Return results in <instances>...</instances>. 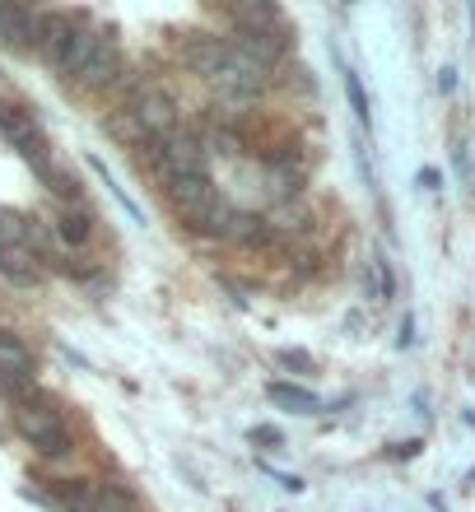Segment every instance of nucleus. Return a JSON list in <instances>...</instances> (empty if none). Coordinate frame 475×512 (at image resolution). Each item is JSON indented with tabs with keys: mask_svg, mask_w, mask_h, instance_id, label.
I'll list each match as a JSON object with an SVG mask.
<instances>
[{
	"mask_svg": "<svg viewBox=\"0 0 475 512\" xmlns=\"http://www.w3.org/2000/svg\"><path fill=\"white\" fill-rule=\"evenodd\" d=\"M28 238V224L14 210H0V243H24Z\"/></svg>",
	"mask_w": 475,
	"mask_h": 512,
	"instance_id": "nucleus-19",
	"label": "nucleus"
},
{
	"mask_svg": "<svg viewBox=\"0 0 475 512\" xmlns=\"http://www.w3.org/2000/svg\"><path fill=\"white\" fill-rule=\"evenodd\" d=\"M52 229H56V238H61L66 247H89V238H94V215L84 210V201H70V205L56 210Z\"/></svg>",
	"mask_w": 475,
	"mask_h": 512,
	"instance_id": "nucleus-12",
	"label": "nucleus"
},
{
	"mask_svg": "<svg viewBox=\"0 0 475 512\" xmlns=\"http://www.w3.org/2000/svg\"><path fill=\"white\" fill-rule=\"evenodd\" d=\"M266 396H271L275 405H285V410H294V415H322L326 401L317 396L313 387H299V382H266Z\"/></svg>",
	"mask_w": 475,
	"mask_h": 512,
	"instance_id": "nucleus-13",
	"label": "nucleus"
},
{
	"mask_svg": "<svg viewBox=\"0 0 475 512\" xmlns=\"http://www.w3.org/2000/svg\"><path fill=\"white\" fill-rule=\"evenodd\" d=\"M0 373L24 378V382H38V359H33V350H28L14 331H0Z\"/></svg>",
	"mask_w": 475,
	"mask_h": 512,
	"instance_id": "nucleus-14",
	"label": "nucleus"
},
{
	"mask_svg": "<svg viewBox=\"0 0 475 512\" xmlns=\"http://www.w3.org/2000/svg\"><path fill=\"white\" fill-rule=\"evenodd\" d=\"M462 419H466V424H471V429H475V410H466V415H462Z\"/></svg>",
	"mask_w": 475,
	"mask_h": 512,
	"instance_id": "nucleus-26",
	"label": "nucleus"
},
{
	"mask_svg": "<svg viewBox=\"0 0 475 512\" xmlns=\"http://www.w3.org/2000/svg\"><path fill=\"white\" fill-rule=\"evenodd\" d=\"M280 359H285L289 368H313V359H308V354H294V350H285Z\"/></svg>",
	"mask_w": 475,
	"mask_h": 512,
	"instance_id": "nucleus-24",
	"label": "nucleus"
},
{
	"mask_svg": "<svg viewBox=\"0 0 475 512\" xmlns=\"http://www.w3.org/2000/svg\"><path fill=\"white\" fill-rule=\"evenodd\" d=\"M420 438H410V443H401V447H396V452H392V457H401V461H406V457H415V452H420Z\"/></svg>",
	"mask_w": 475,
	"mask_h": 512,
	"instance_id": "nucleus-25",
	"label": "nucleus"
},
{
	"mask_svg": "<svg viewBox=\"0 0 475 512\" xmlns=\"http://www.w3.org/2000/svg\"><path fill=\"white\" fill-rule=\"evenodd\" d=\"M117 70H122V52H117V38H112V33H103V42H98L94 61L80 70V80H75V84L94 94V89H108V84L117 80Z\"/></svg>",
	"mask_w": 475,
	"mask_h": 512,
	"instance_id": "nucleus-11",
	"label": "nucleus"
},
{
	"mask_svg": "<svg viewBox=\"0 0 475 512\" xmlns=\"http://www.w3.org/2000/svg\"><path fill=\"white\" fill-rule=\"evenodd\" d=\"M98 42H103V33H98V28H80V24H75V33H70V42H66V52H61V61H56L52 70L61 75V80H80V70L94 61Z\"/></svg>",
	"mask_w": 475,
	"mask_h": 512,
	"instance_id": "nucleus-9",
	"label": "nucleus"
},
{
	"mask_svg": "<svg viewBox=\"0 0 475 512\" xmlns=\"http://www.w3.org/2000/svg\"><path fill=\"white\" fill-rule=\"evenodd\" d=\"M471 480H475V471H471Z\"/></svg>",
	"mask_w": 475,
	"mask_h": 512,
	"instance_id": "nucleus-28",
	"label": "nucleus"
},
{
	"mask_svg": "<svg viewBox=\"0 0 475 512\" xmlns=\"http://www.w3.org/2000/svg\"><path fill=\"white\" fill-rule=\"evenodd\" d=\"M182 61H187L205 84H215V75L224 70V38H210V33H191L187 47H182Z\"/></svg>",
	"mask_w": 475,
	"mask_h": 512,
	"instance_id": "nucleus-8",
	"label": "nucleus"
},
{
	"mask_svg": "<svg viewBox=\"0 0 475 512\" xmlns=\"http://www.w3.org/2000/svg\"><path fill=\"white\" fill-rule=\"evenodd\" d=\"M168 201H173V210L182 219H187L196 233H210V238H224V229H229V201L219 196L215 187V177L205 173V177H177V182H168Z\"/></svg>",
	"mask_w": 475,
	"mask_h": 512,
	"instance_id": "nucleus-2",
	"label": "nucleus"
},
{
	"mask_svg": "<svg viewBox=\"0 0 475 512\" xmlns=\"http://www.w3.org/2000/svg\"><path fill=\"white\" fill-rule=\"evenodd\" d=\"M70 33H75V14H61V10H47L38 14V33H33V52L47 61V66H56L61 61V52H66Z\"/></svg>",
	"mask_w": 475,
	"mask_h": 512,
	"instance_id": "nucleus-6",
	"label": "nucleus"
},
{
	"mask_svg": "<svg viewBox=\"0 0 475 512\" xmlns=\"http://www.w3.org/2000/svg\"><path fill=\"white\" fill-rule=\"evenodd\" d=\"M0 135L10 140L19 154H24V163H33L38 168V177L47 182L56 168L52 159V145H47V135H42L38 117H33V108H19V103H0Z\"/></svg>",
	"mask_w": 475,
	"mask_h": 512,
	"instance_id": "nucleus-4",
	"label": "nucleus"
},
{
	"mask_svg": "<svg viewBox=\"0 0 475 512\" xmlns=\"http://www.w3.org/2000/svg\"><path fill=\"white\" fill-rule=\"evenodd\" d=\"M471 28H475V5H471Z\"/></svg>",
	"mask_w": 475,
	"mask_h": 512,
	"instance_id": "nucleus-27",
	"label": "nucleus"
},
{
	"mask_svg": "<svg viewBox=\"0 0 475 512\" xmlns=\"http://www.w3.org/2000/svg\"><path fill=\"white\" fill-rule=\"evenodd\" d=\"M396 345H401V350L415 345V317H401V336H396Z\"/></svg>",
	"mask_w": 475,
	"mask_h": 512,
	"instance_id": "nucleus-20",
	"label": "nucleus"
},
{
	"mask_svg": "<svg viewBox=\"0 0 475 512\" xmlns=\"http://www.w3.org/2000/svg\"><path fill=\"white\" fill-rule=\"evenodd\" d=\"M252 443H271V447H280V443H285V433H280V429H257V433H252Z\"/></svg>",
	"mask_w": 475,
	"mask_h": 512,
	"instance_id": "nucleus-23",
	"label": "nucleus"
},
{
	"mask_svg": "<svg viewBox=\"0 0 475 512\" xmlns=\"http://www.w3.org/2000/svg\"><path fill=\"white\" fill-rule=\"evenodd\" d=\"M10 419H14V433L24 438L38 457L47 461H66L70 452H75V438H70V424L66 415H61V405L52 401V396H42V391H33L28 401L10 405Z\"/></svg>",
	"mask_w": 475,
	"mask_h": 512,
	"instance_id": "nucleus-1",
	"label": "nucleus"
},
{
	"mask_svg": "<svg viewBox=\"0 0 475 512\" xmlns=\"http://www.w3.org/2000/svg\"><path fill=\"white\" fill-rule=\"evenodd\" d=\"M345 98H350V112L359 117V126H373V108H368V94H364V80L345 70Z\"/></svg>",
	"mask_w": 475,
	"mask_h": 512,
	"instance_id": "nucleus-17",
	"label": "nucleus"
},
{
	"mask_svg": "<svg viewBox=\"0 0 475 512\" xmlns=\"http://www.w3.org/2000/svg\"><path fill=\"white\" fill-rule=\"evenodd\" d=\"M126 112H131V122L140 126V135H145V145L150 140H163V135L177 131V103L168 89H159V84H140L136 94L126 98Z\"/></svg>",
	"mask_w": 475,
	"mask_h": 512,
	"instance_id": "nucleus-5",
	"label": "nucleus"
},
{
	"mask_svg": "<svg viewBox=\"0 0 475 512\" xmlns=\"http://www.w3.org/2000/svg\"><path fill=\"white\" fill-rule=\"evenodd\" d=\"M224 238H229V243H266V238H271V229H266V219L233 210V219H229V229H224Z\"/></svg>",
	"mask_w": 475,
	"mask_h": 512,
	"instance_id": "nucleus-15",
	"label": "nucleus"
},
{
	"mask_svg": "<svg viewBox=\"0 0 475 512\" xmlns=\"http://www.w3.org/2000/svg\"><path fill=\"white\" fill-rule=\"evenodd\" d=\"M33 33H38V10H28L19 0H0V42L24 52L33 47Z\"/></svg>",
	"mask_w": 475,
	"mask_h": 512,
	"instance_id": "nucleus-7",
	"label": "nucleus"
},
{
	"mask_svg": "<svg viewBox=\"0 0 475 512\" xmlns=\"http://www.w3.org/2000/svg\"><path fill=\"white\" fill-rule=\"evenodd\" d=\"M452 89H457V70L443 66L438 70V94H452Z\"/></svg>",
	"mask_w": 475,
	"mask_h": 512,
	"instance_id": "nucleus-22",
	"label": "nucleus"
},
{
	"mask_svg": "<svg viewBox=\"0 0 475 512\" xmlns=\"http://www.w3.org/2000/svg\"><path fill=\"white\" fill-rule=\"evenodd\" d=\"M89 168H94V173L103 177V187H108V191H112V201H117V205H122V210H126V219H131V224H140V229H145V215H140V205L131 201V196H126L122 187H117V177H112L108 168H103V159H89Z\"/></svg>",
	"mask_w": 475,
	"mask_h": 512,
	"instance_id": "nucleus-16",
	"label": "nucleus"
},
{
	"mask_svg": "<svg viewBox=\"0 0 475 512\" xmlns=\"http://www.w3.org/2000/svg\"><path fill=\"white\" fill-rule=\"evenodd\" d=\"M415 182H420L424 191H438V187H443V177H438V168H420V177H415Z\"/></svg>",
	"mask_w": 475,
	"mask_h": 512,
	"instance_id": "nucleus-21",
	"label": "nucleus"
},
{
	"mask_svg": "<svg viewBox=\"0 0 475 512\" xmlns=\"http://www.w3.org/2000/svg\"><path fill=\"white\" fill-rule=\"evenodd\" d=\"M0 275L10 284H38L42 280V256L28 243H0Z\"/></svg>",
	"mask_w": 475,
	"mask_h": 512,
	"instance_id": "nucleus-10",
	"label": "nucleus"
},
{
	"mask_svg": "<svg viewBox=\"0 0 475 512\" xmlns=\"http://www.w3.org/2000/svg\"><path fill=\"white\" fill-rule=\"evenodd\" d=\"M150 173L159 177L163 187L177 182V177H205L210 168H205L201 135L173 131V135H163V140H150Z\"/></svg>",
	"mask_w": 475,
	"mask_h": 512,
	"instance_id": "nucleus-3",
	"label": "nucleus"
},
{
	"mask_svg": "<svg viewBox=\"0 0 475 512\" xmlns=\"http://www.w3.org/2000/svg\"><path fill=\"white\" fill-rule=\"evenodd\" d=\"M368 266H373V298H392V294H396V280H392V266H387V256H373Z\"/></svg>",
	"mask_w": 475,
	"mask_h": 512,
	"instance_id": "nucleus-18",
	"label": "nucleus"
}]
</instances>
